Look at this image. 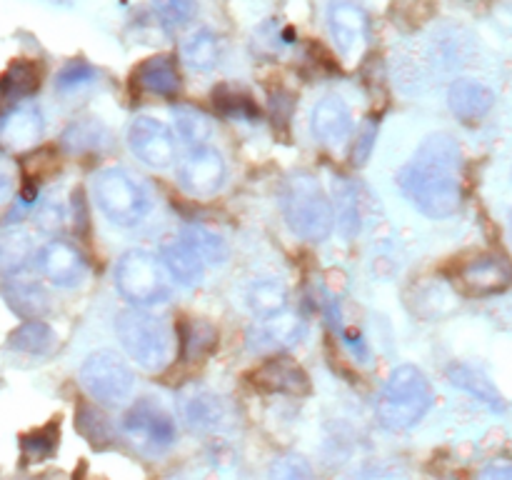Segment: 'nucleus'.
<instances>
[{
  "instance_id": "obj_1",
  "label": "nucleus",
  "mask_w": 512,
  "mask_h": 480,
  "mask_svg": "<svg viewBox=\"0 0 512 480\" xmlns=\"http://www.w3.org/2000/svg\"><path fill=\"white\" fill-rule=\"evenodd\" d=\"M463 155L450 135L435 133L400 168L398 188L415 210L433 220L450 218L463 203Z\"/></svg>"
},
{
  "instance_id": "obj_2",
  "label": "nucleus",
  "mask_w": 512,
  "mask_h": 480,
  "mask_svg": "<svg viewBox=\"0 0 512 480\" xmlns=\"http://www.w3.org/2000/svg\"><path fill=\"white\" fill-rule=\"evenodd\" d=\"M433 385L418 365H398L375 400V415L388 430H410L433 408Z\"/></svg>"
},
{
  "instance_id": "obj_3",
  "label": "nucleus",
  "mask_w": 512,
  "mask_h": 480,
  "mask_svg": "<svg viewBox=\"0 0 512 480\" xmlns=\"http://www.w3.org/2000/svg\"><path fill=\"white\" fill-rule=\"evenodd\" d=\"M280 208L288 228L308 243H323L333 233V205L320 180L310 173H293L280 190Z\"/></svg>"
},
{
  "instance_id": "obj_4",
  "label": "nucleus",
  "mask_w": 512,
  "mask_h": 480,
  "mask_svg": "<svg viewBox=\"0 0 512 480\" xmlns=\"http://www.w3.org/2000/svg\"><path fill=\"white\" fill-rule=\"evenodd\" d=\"M115 335L128 358L150 373L163 370L173 358V330L165 323V318L145 308L120 310L115 318Z\"/></svg>"
},
{
  "instance_id": "obj_5",
  "label": "nucleus",
  "mask_w": 512,
  "mask_h": 480,
  "mask_svg": "<svg viewBox=\"0 0 512 480\" xmlns=\"http://www.w3.org/2000/svg\"><path fill=\"white\" fill-rule=\"evenodd\" d=\"M93 200L118 228H135L153 210V198L138 178L123 168H105L93 178Z\"/></svg>"
},
{
  "instance_id": "obj_6",
  "label": "nucleus",
  "mask_w": 512,
  "mask_h": 480,
  "mask_svg": "<svg viewBox=\"0 0 512 480\" xmlns=\"http://www.w3.org/2000/svg\"><path fill=\"white\" fill-rule=\"evenodd\" d=\"M115 288L133 308H150V305L168 303L173 293V280L160 263L158 255L148 250H128L120 255L115 265Z\"/></svg>"
},
{
  "instance_id": "obj_7",
  "label": "nucleus",
  "mask_w": 512,
  "mask_h": 480,
  "mask_svg": "<svg viewBox=\"0 0 512 480\" xmlns=\"http://www.w3.org/2000/svg\"><path fill=\"white\" fill-rule=\"evenodd\" d=\"M123 435L143 455H163L178 440L175 418L153 398H140L125 410Z\"/></svg>"
},
{
  "instance_id": "obj_8",
  "label": "nucleus",
  "mask_w": 512,
  "mask_h": 480,
  "mask_svg": "<svg viewBox=\"0 0 512 480\" xmlns=\"http://www.w3.org/2000/svg\"><path fill=\"white\" fill-rule=\"evenodd\" d=\"M80 385L103 405H123L133 395L135 375L115 350H95L80 365Z\"/></svg>"
},
{
  "instance_id": "obj_9",
  "label": "nucleus",
  "mask_w": 512,
  "mask_h": 480,
  "mask_svg": "<svg viewBox=\"0 0 512 480\" xmlns=\"http://www.w3.org/2000/svg\"><path fill=\"white\" fill-rule=\"evenodd\" d=\"M128 145L130 153L145 163L148 168L165 170L173 165L175 153H178V143H175V133L163 123V120L153 118V115H138L128 128Z\"/></svg>"
},
{
  "instance_id": "obj_10",
  "label": "nucleus",
  "mask_w": 512,
  "mask_h": 480,
  "mask_svg": "<svg viewBox=\"0 0 512 480\" xmlns=\"http://www.w3.org/2000/svg\"><path fill=\"white\" fill-rule=\"evenodd\" d=\"M328 30L343 58H360L368 45V13L355 0H335L328 8Z\"/></svg>"
},
{
  "instance_id": "obj_11",
  "label": "nucleus",
  "mask_w": 512,
  "mask_h": 480,
  "mask_svg": "<svg viewBox=\"0 0 512 480\" xmlns=\"http://www.w3.org/2000/svg\"><path fill=\"white\" fill-rule=\"evenodd\" d=\"M180 188L188 190L190 195L198 198H208L215 195L225 183V160L210 145L203 148H193L178 168Z\"/></svg>"
},
{
  "instance_id": "obj_12",
  "label": "nucleus",
  "mask_w": 512,
  "mask_h": 480,
  "mask_svg": "<svg viewBox=\"0 0 512 480\" xmlns=\"http://www.w3.org/2000/svg\"><path fill=\"white\" fill-rule=\"evenodd\" d=\"M35 265H38L40 275L58 288H73L85 275V255L80 253L78 245L60 238L48 240L35 253Z\"/></svg>"
},
{
  "instance_id": "obj_13",
  "label": "nucleus",
  "mask_w": 512,
  "mask_h": 480,
  "mask_svg": "<svg viewBox=\"0 0 512 480\" xmlns=\"http://www.w3.org/2000/svg\"><path fill=\"white\" fill-rule=\"evenodd\" d=\"M250 383L263 393L275 395H305L310 393V378L293 358L288 355H273L250 373Z\"/></svg>"
},
{
  "instance_id": "obj_14",
  "label": "nucleus",
  "mask_w": 512,
  "mask_h": 480,
  "mask_svg": "<svg viewBox=\"0 0 512 480\" xmlns=\"http://www.w3.org/2000/svg\"><path fill=\"white\" fill-rule=\"evenodd\" d=\"M458 283L465 293L478 295V298L503 293L512 283V268L498 255H478L460 265Z\"/></svg>"
},
{
  "instance_id": "obj_15",
  "label": "nucleus",
  "mask_w": 512,
  "mask_h": 480,
  "mask_svg": "<svg viewBox=\"0 0 512 480\" xmlns=\"http://www.w3.org/2000/svg\"><path fill=\"white\" fill-rule=\"evenodd\" d=\"M3 298L8 303V308L23 320H40L50 310L48 290L43 288L40 280L30 278L23 270L13 275H5Z\"/></svg>"
},
{
  "instance_id": "obj_16",
  "label": "nucleus",
  "mask_w": 512,
  "mask_h": 480,
  "mask_svg": "<svg viewBox=\"0 0 512 480\" xmlns=\"http://www.w3.org/2000/svg\"><path fill=\"white\" fill-rule=\"evenodd\" d=\"M305 335V323L293 313H280L273 318L258 320V325H253L248 333L250 348L258 350V353H278V350L290 348V345L300 343V338Z\"/></svg>"
},
{
  "instance_id": "obj_17",
  "label": "nucleus",
  "mask_w": 512,
  "mask_h": 480,
  "mask_svg": "<svg viewBox=\"0 0 512 480\" xmlns=\"http://www.w3.org/2000/svg\"><path fill=\"white\" fill-rule=\"evenodd\" d=\"M310 128L320 143L328 145V148H338L353 133V115H350V108L340 95H325L313 108Z\"/></svg>"
},
{
  "instance_id": "obj_18",
  "label": "nucleus",
  "mask_w": 512,
  "mask_h": 480,
  "mask_svg": "<svg viewBox=\"0 0 512 480\" xmlns=\"http://www.w3.org/2000/svg\"><path fill=\"white\" fill-rule=\"evenodd\" d=\"M133 88L155 98H175L180 90L178 65L170 55H153L145 58L133 70Z\"/></svg>"
},
{
  "instance_id": "obj_19",
  "label": "nucleus",
  "mask_w": 512,
  "mask_h": 480,
  "mask_svg": "<svg viewBox=\"0 0 512 480\" xmlns=\"http://www.w3.org/2000/svg\"><path fill=\"white\" fill-rule=\"evenodd\" d=\"M160 263L168 270L170 280L180 285H195L203 280L205 268L208 265L203 263L198 253L193 250V245L183 238V235H173V238H165L160 243Z\"/></svg>"
},
{
  "instance_id": "obj_20",
  "label": "nucleus",
  "mask_w": 512,
  "mask_h": 480,
  "mask_svg": "<svg viewBox=\"0 0 512 480\" xmlns=\"http://www.w3.org/2000/svg\"><path fill=\"white\" fill-rule=\"evenodd\" d=\"M43 130V113L35 105H18L0 118V143L13 150L33 148L43 138Z\"/></svg>"
},
{
  "instance_id": "obj_21",
  "label": "nucleus",
  "mask_w": 512,
  "mask_h": 480,
  "mask_svg": "<svg viewBox=\"0 0 512 480\" xmlns=\"http://www.w3.org/2000/svg\"><path fill=\"white\" fill-rule=\"evenodd\" d=\"M183 418L195 433H218L228 425V408L210 390H190L183 398Z\"/></svg>"
},
{
  "instance_id": "obj_22",
  "label": "nucleus",
  "mask_w": 512,
  "mask_h": 480,
  "mask_svg": "<svg viewBox=\"0 0 512 480\" xmlns=\"http://www.w3.org/2000/svg\"><path fill=\"white\" fill-rule=\"evenodd\" d=\"M495 103L493 90L485 88L483 83L470 78H460L450 85L448 90V105L453 115L463 123H478L490 113Z\"/></svg>"
},
{
  "instance_id": "obj_23",
  "label": "nucleus",
  "mask_w": 512,
  "mask_h": 480,
  "mask_svg": "<svg viewBox=\"0 0 512 480\" xmlns=\"http://www.w3.org/2000/svg\"><path fill=\"white\" fill-rule=\"evenodd\" d=\"M175 343L183 363H203L218 348V330L200 318H183L175 330Z\"/></svg>"
},
{
  "instance_id": "obj_24",
  "label": "nucleus",
  "mask_w": 512,
  "mask_h": 480,
  "mask_svg": "<svg viewBox=\"0 0 512 480\" xmlns=\"http://www.w3.org/2000/svg\"><path fill=\"white\" fill-rule=\"evenodd\" d=\"M58 335L45 320H23L13 333L8 335V348L15 353L33 355V358H45L55 350Z\"/></svg>"
},
{
  "instance_id": "obj_25",
  "label": "nucleus",
  "mask_w": 512,
  "mask_h": 480,
  "mask_svg": "<svg viewBox=\"0 0 512 480\" xmlns=\"http://www.w3.org/2000/svg\"><path fill=\"white\" fill-rule=\"evenodd\" d=\"M245 303L255 318H273L288 310V288L275 278H258L245 290Z\"/></svg>"
},
{
  "instance_id": "obj_26",
  "label": "nucleus",
  "mask_w": 512,
  "mask_h": 480,
  "mask_svg": "<svg viewBox=\"0 0 512 480\" xmlns=\"http://www.w3.org/2000/svg\"><path fill=\"white\" fill-rule=\"evenodd\" d=\"M450 383L458 385L465 393L475 395L478 400H483L485 405H490L493 410H503V398H500L498 388L493 385V380L485 373H480L478 368L468 363H453L448 368Z\"/></svg>"
},
{
  "instance_id": "obj_27",
  "label": "nucleus",
  "mask_w": 512,
  "mask_h": 480,
  "mask_svg": "<svg viewBox=\"0 0 512 480\" xmlns=\"http://www.w3.org/2000/svg\"><path fill=\"white\" fill-rule=\"evenodd\" d=\"M220 58H223V43H220L213 30H195L183 43V60L193 70H200V73L213 70L220 63Z\"/></svg>"
},
{
  "instance_id": "obj_28",
  "label": "nucleus",
  "mask_w": 512,
  "mask_h": 480,
  "mask_svg": "<svg viewBox=\"0 0 512 480\" xmlns=\"http://www.w3.org/2000/svg\"><path fill=\"white\" fill-rule=\"evenodd\" d=\"M333 220L343 238H355L360 233V205L355 198V188L345 178L333 180Z\"/></svg>"
},
{
  "instance_id": "obj_29",
  "label": "nucleus",
  "mask_w": 512,
  "mask_h": 480,
  "mask_svg": "<svg viewBox=\"0 0 512 480\" xmlns=\"http://www.w3.org/2000/svg\"><path fill=\"white\" fill-rule=\"evenodd\" d=\"M213 105L220 118L225 120H243V123H255L260 118V110L255 100L245 90L233 88V85H218L213 90Z\"/></svg>"
},
{
  "instance_id": "obj_30",
  "label": "nucleus",
  "mask_w": 512,
  "mask_h": 480,
  "mask_svg": "<svg viewBox=\"0 0 512 480\" xmlns=\"http://www.w3.org/2000/svg\"><path fill=\"white\" fill-rule=\"evenodd\" d=\"M185 240L193 245L195 253L203 258L205 265H225L230 258V248L228 243L223 240V235H218L215 230L205 228V225L190 223L180 230Z\"/></svg>"
},
{
  "instance_id": "obj_31",
  "label": "nucleus",
  "mask_w": 512,
  "mask_h": 480,
  "mask_svg": "<svg viewBox=\"0 0 512 480\" xmlns=\"http://www.w3.org/2000/svg\"><path fill=\"white\" fill-rule=\"evenodd\" d=\"M30 258H33V240L25 230L8 228L0 233V273L3 278L20 273Z\"/></svg>"
},
{
  "instance_id": "obj_32",
  "label": "nucleus",
  "mask_w": 512,
  "mask_h": 480,
  "mask_svg": "<svg viewBox=\"0 0 512 480\" xmlns=\"http://www.w3.org/2000/svg\"><path fill=\"white\" fill-rule=\"evenodd\" d=\"M175 133L183 138L190 148H203L213 135V120L203 113V110L193 108V105H175Z\"/></svg>"
},
{
  "instance_id": "obj_33",
  "label": "nucleus",
  "mask_w": 512,
  "mask_h": 480,
  "mask_svg": "<svg viewBox=\"0 0 512 480\" xmlns=\"http://www.w3.org/2000/svg\"><path fill=\"white\" fill-rule=\"evenodd\" d=\"M40 78H43V70H40L38 63H33V60H15L8 68V73H5L3 83H0L5 100H23L38 93Z\"/></svg>"
},
{
  "instance_id": "obj_34",
  "label": "nucleus",
  "mask_w": 512,
  "mask_h": 480,
  "mask_svg": "<svg viewBox=\"0 0 512 480\" xmlns=\"http://www.w3.org/2000/svg\"><path fill=\"white\" fill-rule=\"evenodd\" d=\"M60 443V423L58 420H50V423L40 425V428L30 430L20 438V453L28 463H43L50 460L58 450Z\"/></svg>"
},
{
  "instance_id": "obj_35",
  "label": "nucleus",
  "mask_w": 512,
  "mask_h": 480,
  "mask_svg": "<svg viewBox=\"0 0 512 480\" xmlns=\"http://www.w3.org/2000/svg\"><path fill=\"white\" fill-rule=\"evenodd\" d=\"M108 143V130L98 120H78L63 133V145L70 153H93Z\"/></svg>"
},
{
  "instance_id": "obj_36",
  "label": "nucleus",
  "mask_w": 512,
  "mask_h": 480,
  "mask_svg": "<svg viewBox=\"0 0 512 480\" xmlns=\"http://www.w3.org/2000/svg\"><path fill=\"white\" fill-rule=\"evenodd\" d=\"M325 315H328L330 328H333L335 333H338V338L343 340L345 348H348L350 353H353V358L360 360V363H368V360H370L368 340L363 338V333H360V330L350 328V325L345 323L343 313H340V305L335 303V300H330L328 308H325Z\"/></svg>"
},
{
  "instance_id": "obj_37",
  "label": "nucleus",
  "mask_w": 512,
  "mask_h": 480,
  "mask_svg": "<svg viewBox=\"0 0 512 480\" xmlns=\"http://www.w3.org/2000/svg\"><path fill=\"white\" fill-rule=\"evenodd\" d=\"M95 78H98V70L88 60L73 58L55 75V90L58 93H75V90L85 88V85H93Z\"/></svg>"
},
{
  "instance_id": "obj_38",
  "label": "nucleus",
  "mask_w": 512,
  "mask_h": 480,
  "mask_svg": "<svg viewBox=\"0 0 512 480\" xmlns=\"http://www.w3.org/2000/svg\"><path fill=\"white\" fill-rule=\"evenodd\" d=\"M153 8L158 13L160 23L168 30H180L198 15L195 0H153Z\"/></svg>"
},
{
  "instance_id": "obj_39",
  "label": "nucleus",
  "mask_w": 512,
  "mask_h": 480,
  "mask_svg": "<svg viewBox=\"0 0 512 480\" xmlns=\"http://www.w3.org/2000/svg\"><path fill=\"white\" fill-rule=\"evenodd\" d=\"M268 480H315L313 470L298 455H283L273 460L268 470Z\"/></svg>"
},
{
  "instance_id": "obj_40",
  "label": "nucleus",
  "mask_w": 512,
  "mask_h": 480,
  "mask_svg": "<svg viewBox=\"0 0 512 480\" xmlns=\"http://www.w3.org/2000/svg\"><path fill=\"white\" fill-rule=\"evenodd\" d=\"M375 135H378V120L368 118V123L360 128V133L355 135V143H353V163L365 165L368 163L370 153L375 148Z\"/></svg>"
},
{
  "instance_id": "obj_41",
  "label": "nucleus",
  "mask_w": 512,
  "mask_h": 480,
  "mask_svg": "<svg viewBox=\"0 0 512 480\" xmlns=\"http://www.w3.org/2000/svg\"><path fill=\"white\" fill-rule=\"evenodd\" d=\"M15 180H18V168H15L13 160L0 150V203L15 190Z\"/></svg>"
},
{
  "instance_id": "obj_42",
  "label": "nucleus",
  "mask_w": 512,
  "mask_h": 480,
  "mask_svg": "<svg viewBox=\"0 0 512 480\" xmlns=\"http://www.w3.org/2000/svg\"><path fill=\"white\" fill-rule=\"evenodd\" d=\"M63 220H65L63 210L55 208V205H43V208L38 210V223L43 230L60 228V225H63Z\"/></svg>"
},
{
  "instance_id": "obj_43",
  "label": "nucleus",
  "mask_w": 512,
  "mask_h": 480,
  "mask_svg": "<svg viewBox=\"0 0 512 480\" xmlns=\"http://www.w3.org/2000/svg\"><path fill=\"white\" fill-rule=\"evenodd\" d=\"M480 480H512V465H493L485 470Z\"/></svg>"
},
{
  "instance_id": "obj_44",
  "label": "nucleus",
  "mask_w": 512,
  "mask_h": 480,
  "mask_svg": "<svg viewBox=\"0 0 512 480\" xmlns=\"http://www.w3.org/2000/svg\"><path fill=\"white\" fill-rule=\"evenodd\" d=\"M3 100H5V95H3V88H0V103H3Z\"/></svg>"
}]
</instances>
